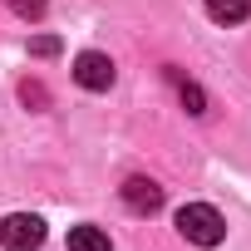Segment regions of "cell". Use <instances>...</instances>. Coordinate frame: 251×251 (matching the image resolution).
<instances>
[{
	"mask_svg": "<svg viewBox=\"0 0 251 251\" xmlns=\"http://www.w3.org/2000/svg\"><path fill=\"white\" fill-rule=\"evenodd\" d=\"M177 231H182L192 246H222L226 222H222L217 207H207V202H187V207H177Z\"/></svg>",
	"mask_w": 251,
	"mask_h": 251,
	"instance_id": "cell-1",
	"label": "cell"
},
{
	"mask_svg": "<svg viewBox=\"0 0 251 251\" xmlns=\"http://www.w3.org/2000/svg\"><path fill=\"white\" fill-rule=\"evenodd\" d=\"M0 246L5 251H40L45 246V222L35 212H10L0 222Z\"/></svg>",
	"mask_w": 251,
	"mask_h": 251,
	"instance_id": "cell-2",
	"label": "cell"
},
{
	"mask_svg": "<svg viewBox=\"0 0 251 251\" xmlns=\"http://www.w3.org/2000/svg\"><path fill=\"white\" fill-rule=\"evenodd\" d=\"M113 59L108 54H99V50H84L79 59H74V84L79 89H94V94H103V89H113Z\"/></svg>",
	"mask_w": 251,
	"mask_h": 251,
	"instance_id": "cell-3",
	"label": "cell"
},
{
	"mask_svg": "<svg viewBox=\"0 0 251 251\" xmlns=\"http://www.w3.org/2000/svg\"><path fill=\"white\" fill-rule=\"evenodd\" d=\"M123 207L138 212V217H153L163 207V187L153 177H128V182H123Z\"/></svg>",
	"mask_w": 251,
	"mask_h": 251,
	"instance_id": "cell-4",
	"label": "cell"
},
{
	"mask_svg": "<svg viewBox=\"0 0 251 251\" xmlns=\"http://www.w3.org/2000/svg\"><path fill=\"white\" fill-rule=\"evenodd\" d=\"M207 15L217 25H241L251 15V0H207Z\"/></svg>",
	"mask_w": 251,
	"mask_h": 251,
	"instance_id": "cell-5",
	"label": "cell"
},
{
	"mask_svg": "<svg viewBox=\"0 0 251 251\" xmlns=\"http://www.w3.org/2000/svg\"><path fill=\"white\" fill-rule=\"evenodd\" d=\"M69 251H113V241L99 226H74L69 231Z\"/></svg>",
	"mask_w": 251,
	"mask_h": 251,
	"instance_id": "cell-6",
	"label": "cell"
},
{
	"mask_svg": "<svg viewBox=\"0 0 251 251\" xmlns=\"http://www.w3.org/2000/svg\"><path fill=\"white\" fill-rule=\"evenodd\" d=\"M168 79H177V94H182V103H187V113H207V94L197 89V84H187L177 69H168Z\"/></svg>",
	"mask_w": 251,
	"mask_h": 251,
	"instance_id": "cell-7",
	"label": "cell"
},
{
	"mask_svg": "<svg viewBox=\"0 0 251 251\" xmlns=\"http://www.w3.org/2000/svg\"><path fill=\"white\" fill-rule=\"evenodd\" d=\"M10 10H15L20 20H40V15L50 10V0H10Z\"/></svg>",
	"mask_w": 251,
	"mask_h": 251,
	"instance_id": "cell-8",
	"label": "cell"
},
{
	"mask_svg": "<svg viewBox=\"0 0 251 251\" xmlns=\"http://www.w3.org/2000/svg\"><path fill=\"white\" fill-rule=\"evenodd\" d=\"M20 99H25V103H35V108H45V103H50V94H45V84H30V79L20 84Z\"/></svg>",
	"mask_w": 251,
	"mask_h": 251,
	"instance_id": "cell-9",
	"label": "cell"
},
{
	"mask_svg": "<svg viewBox=\"0 0 251 251\" xmlns=\"http://www.w3.org/2000/svg\"><path fill=\"white\" fill-rule=\"evenodd\" d=\"M30 50H35V54L45 59V54H59V40H54V35H40V40H35Z\"/></svg>",
	"mask_w": 251,
	"mask_h": 251,
	"instance_id": "cell-10",
	"label": "cell"
}]
</instances>
